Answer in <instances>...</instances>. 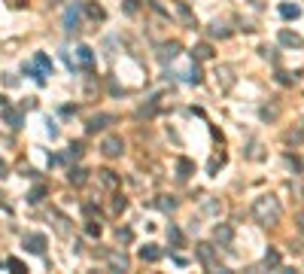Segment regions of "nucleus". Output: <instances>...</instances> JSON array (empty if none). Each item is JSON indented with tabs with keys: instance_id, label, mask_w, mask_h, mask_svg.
I'll use <instances>...</instances> for the list:
<instances>
[{
	"instance_id": "obj_16",
	"label": "nucleus",
	"mask_w": 304,
	"mask_h": 274,
	"mask_svg": "<svg viewBox=\"0 0 304 274\" xmlns=\"http://www.w3.org/2000/svg\"><path fill=\"white\" fill-rule=\"evenodd\" d=\"M76 55H79V64H82L85 70H91V64H94V55H91V49H88V46H79V49H76Z\"/></svg>"
},
{
	"instance_id": "obj_24",
	"label": "nucleus",
	"mask_w": 304,
	"mask_h": 274,
	"mask_svg": "<svg viewBox=\"0 0 304 274\" xmlns=\"http://www.w3.org/2000/svg\"><path fill=\"white\" fill-rule=\"evenodd\" d=\"M265 268H280V253H277V250H268V253H265Z\"/></svg>"
},
{
	"instance_id": "obj_5",
	"label": "nucleus",
	"mask_w": 304,
	"mask_h": 274,
	"mask_svg": "<svg viewBox=\"0 0 304 274\" xmlns=\"http://www.w3.org/2000/svg\"><path fill=\"white\" fill-rule=\"evenodd\" d=\"M21 247L27 250V253H43L46 250V235H40V232H27L24 238H21Z\"/></svg>"
},
{
	"instance_id": "obj_28",
	"label": "nucleus",
	"mask_w": 304,
	"mask_h": 274,
	"mask_svg": "<svg viewBox=\"0 0 304 274\" xmlns=\"http://www.w3.org/2000/svg\"><path fill=\"white\" fill-rule=\"evenodd\" d=\"M210 37H228V27H225V24H219V21H216V24H213V27H210Z\"/></svg>"
},
{
	"instance_id": "obj_7",
	"label": "nucleus",
	"mask_w": 304,
	"mask_h": 274,
	"mask_svg": "<svg viewBox=\"0 0 304 274\" xmlns=\"http://www.w3.org/2000/svg\"><path fill=\"white\" fill-rule=\"evenodd\" d=\"M100 149H104V156L107 159H116V156H122V149H125V143H122V137H104V143H100Z\"/></svg>"
},
{
	"instance_id": "obj_2",
	"label": "nucleus",
	"mask_w": 304,
	"mask_h": 274,
	"mask_svg": "<svg viewBox=\"0 0 304 274\" xmlns=\"http://www.w3.org/2000/svg\"><path fill=\"white\" fill-rule=\"evenodd\" d=\"M24 73H27V76H33V79L43 85V82H46V76L52 73V61H49V55H43V52H40V55H33V61H27V64H24Z\"/></svg>"
},
{
	"instance_id": "obj_36",
	"label": "nucleus",
	"mask_w": 304,
	"mask_h": 274,
	"mask_svg": "<svg viewBox=\"0 0 304 274\" xmlns=\"http://www.w3.org/2000/svg\"><path fill=\"white\" fill-rule=\"evenodd\" d=\"M6 171H9V168H6V162H0V177H6Z\"/></svg>"
},
{
	"instance_id": "obj_11",
	"label": "nucleus",
	"mask_w": 304,
	"mask_h": 274,
	"mask_svg": "<svg viewBox=\"0 0 304 274\" xmlns=\"http://www.w3.org/2000/svg\"><path fill=\"white\" fill-rule=\"evenodd\" d=\"M49 217H52V220H55V232H58V235H61V238H67V235H70V226H67V217H61V214H58V210H52V214H49Z\"/></svg>"
},
{
	"instance_id": "obj_14",
	"label": "nucleus",
	"mask_w": 304,
	"mask_h": 274,
	"mask_svg": "<svg viewBox=\"0 0 304 274\" xmlns=\"http://www.w3.org/2000/svg\"><path fill=\"white\" fill-rule=\"evenodd\" d=\"M82 9H85V15H88L91 21H104V15H107L97 3H82Z\"/></svg>"
},
{
	"instance_id": "obj_29",
	"label": "nucleus",
	"mask_w": 304,
	"mask_h": 274,
	"mask_svg": "<svg viewBox=\"0 0 304 274\" xmlns=\"http://www.w3.org/2000/svg\"><path fill=\"white\" fill-rule=\"evenodd\" d=\"M85 232H88L91 238H97V235H100V223H97V220H88V226H85Z\"/></svg>"
},
{
	"instance_id": "obj_34",
	"label": "nucleus",
	"mask_w": 304,
	"mask_h": 274,
	"mask_svg": "<svg viewBox=\"0 0 304 274\" xmlns=\"http://www.w3.org/2000/svg\"><path fill=\"white\" fill-rule=\"evenodd\" d=\"M113 210H116V214L125 210V198H116V201H113Z\"/></svg>"
},
{
	"instance_id": "obj_9",
	"label": "nucleus",
	"mask_w": 304,
	"mask_h": 274,
	"mask_svg": "<svg viewBox=\"0 0 304 274\" xmlns=\"http://www.w3.org/2000/svg\"><path fill=\"white\" fill-rule=\"evenodd\" d=\"M107 259H110L113 271H128V256L125 253H107Z\"/></svg>"
},
{
	"instance_id": "obj_30",
	"label": "nucleus",
	"mask_w": 304,
	"mask_h": 274,
	"mask_svg": "<svg viewBox=\"0 0 304 274\" xmlns=\"http://www.w3.org/2000/svg\"><path fill=\"white\" fill-rule=\"evenodd\" d=\"M122 6H125V12H128V15H134V12L140 9V0H125Z\"/></svg>"
},
{
	"instance_id": "obj_32",
	"label": "nucleus",
	"mask_w": 304,
	"mask_h": 274,
	"mask_svg": "<svg viewBox=\"0 0 304 274\" xmlns=\"http://www.w3.org/2000/svg\"><path fill=\"white\" fill-rule=\"evenodd\" d=\"M158 207L167 214V210H174V207H177V201H174V198H171V201H167V198H161V201H158Z\"/></svg>"
},
{
	"instance_id": "obj_19",
	"label": "nucleus",
	"mask_w": 304,
	"mask_h": 274,
	"mask_svg": "<svg viewBox=\"0 0 304 274\" xmlns=\"http://www.w3.org/2000/svg\"><path fill=\"white\" fill-rule=\"evenodd\" d=\"M67 180H70L73 186H85V180H88V171H82V168H70Z\"/></svg>"
},
{
	"instance_id": "obj_23",
	"label": "nucleus",
	"mask_w": 304,
	"mask_h": 274,
	"mask_svg": "<svg viewBox=\"0 0 304 274\" xmlns=\"http://www.w3.org/2000/svg\"><path fill=\"white\" fill-rule=\"evenodd\" d=\"M79 156H82V143H73V146H70V149L61 156V162H76Z\"/></svg>"
},
{
	"instance_id": "obj_20",
	"label": "nucleus",
	"mask_w": 304,
	"mask_h": 274,
	"mask_svg": "<svg viewBox=\"0 0 304 274\" xmlns=\"http://www.w3.org/2000/svg\"><path fill=\"white\" fill-rule=\"evenodd\" d=\"M280 15H283V18H292V21H295V18L301 15V6H295V3H283V6H280Z\"/></svg>"
},
{
	"instance_id": "obj_26",
	"label": "nucleus",
	"mask_w": 304,
	"mask_h": 274,
	"mask_svg": "<svg viewBox=\"0 0 304 274\" xmlns=\"http://www.w3.org/2000/svg\"><path fill=\"white\" fill-rule=\"evenodd\" d=\"M167 238H171V244H174V247H180V244H183V232H180L177 226H171V229H167Z\"/></svg>"
},
{
	"instance_id": "obj_33",
	"label": "nucleus",
	"mask_w": 304,
	"mask_h": 274,
	"mask_svg": "<svg viewBox=\"0 0 304 274\" xmlns=\"http://www.w3.org/2000/svg\"><path fill=\"white\" fill-rule=\"evenodd\" d=\"M6 265H9L12 271H27V268H24V265H21V262L15 259V256H12V259H6Z\"/></svg>"
},
{
	"instance_id": "obj_3",
	"label": "nucleus",
	"mask_w": 304,
	"mask_h": 274,
	"mask_svg": "<svg viewBox=\"0 0 304 274\" xmlns=\"http://www.w3.org/2000/svg\"><path fill=\"white\" fill-rule=\"evenodd\" d=\"M195 253H198V259H201V265H204L207 271H228V268L219 262V256L213 253V247H210V244H198V247H195Z\"/></svg>"
},
{
	"instance_id": "obj_35",
	"label": "nucleus",
	"mask_w": 304,
	"mask_h": 274,
	"mask_svg": "<svg viewBox=\"0 0 304 274\" xmlns=\"http://www.w3.org/2000/svg\"><path fill=\"white\" fill-rule=\"evenodd\" d=\"M222 162H225V156H219V159H213V162H210V171H216V168H219Z\"/></svg>"
},
{
	"instance_id": "obj_21",
	"label": "nucleus",
	"mask_w": 304,
	"mask_h": 274,
	"mask_svg": "<svg viewBox=\"0 0 304 274\" xmlns=\"http://www.w3.org/2000/svg\"><path fill=\"white\" fill-rule=\"evenodd\" d=\"M97 177H100V183H104L107 189H116V186H119V177H116L113 171H97Z\"/></svg>"
},
{
	"instance_id": "obj_37",
	"label": "nucleus",
	"mask_w": 304,
	"mask_h": 274,
	"mask_svg": "<svg viewBox=\"0 0 304 274\" xmlns=\"http://www.w3.org/2000/svg\"><path fill=\"white\" fill-rule=\"evenodd\" d=\"M298 229H301V232H304V214H301V217H298Z\"/></svg>"
},
{
	"instance_id": "obj_17",
	"label": "nucleus",
	"mask_w": 304,
	"mask_h": 274,
	"mask_svg": "<svg viewBox=\"0 0 304 274\" xmlns=\"http://www.w3.org/2000/svg\"><path fill=\"white\" fill-rule=\"evenodd\" d=\"M107 122H113V116H107V113H100V116H94V119H88V125H85V128H88V134H94V131H97V128H104Z\"/></svg>"
},
{
	"instance_id": "obj_25",
	"label": "nucleus",
	"mask_w": 304,
	"mask_h": 274,
	"mask_svg": "<svg viewBox=\"0 0 304 274\" xmlns=\"http://www.w3.org/2000/svg\"><path fill=\"white\" fill-rule=\"evenodd\" d=\"M186 82H195V85L201 82V67H198V64H192V67L186 70Z\"/></svg>"
},
{
	"instance_id": "obj_10",
	"label": "nucleus",
	"mask_w": 304,
	"mask_h": 274,
	"mask_svg": "<svg viewBox=\"0 0 304 274\" xmlns=\"http://www.w3.org/2000/svg\"><path fill=\"white\" fill-rule=\"evenodd\" d=\"M177 15L183 18V24H186V27H195V15H192L189 3H183V0H180V3H177Z\"/></svg>"
},
{
	"instance_id": "obj_8",
	"label": "nucleus",
	"mask_w": 304,
	"mask_h": 274,
	"mask_svg": "<svg viewBox=\"0 0 304 274\" xmlns=\"http://www.w3.org/2000/svg\"><path fill=\"white\" fill-rule=\"evenodd\" d=\"M213 238H216V244L228 247V244H231V238H234V229H231L228 223H219V226L213 229Z\"/></svg>"
},
{
	"instance_id": "obj_1",
	"label": "nucleus",
	"mask_w": 304,
	"mask_h": 274,
	"mask_svg": "<svg viewBox=\"0 0 304 274\" xmlns=\"http://www.w3.org/2000/svg\"><path fill=\"white\" fill-rule=\"evenodd\" d=\"M253 217H256L262 226H277L280 217H283V207H280V201H277L274 195H262V198L253 201Z\"/></svg>"
},
{
	"instance_id": "obj_6",
	"label": "nucleus",
	"mask_w": 304,
	"mask_h": 274,
	"mask_svg": "<svg viewBox=\"0 0 304 274\" xmlns=\"http://www.w3.org/2000/svg\"><path fill=\"white\" fill-rule=\"evenodd\" d=\"M79 9H82V3H70V6H67V12H64V31H67V34H76V31H79Z\"/></svg>"
},
{
	"instance_id": "obj_18",
	"label": "nucleus",
	"mask_w": 304,
	"mask_h": 274,
	"mask_svg": "<svg viewBox=\"0 0 304 274\" xmlns=\"http://www.w3.org/2000/svg\"><path fill=\"white\" fill-rule=\"evenodd\" d=\"M192 171H195V165H192L189 159H180V162H177V177H180V180H189Z\"/></svg>"
},
{
	"instance_id": "obj_27",
	"label": "nucleus",
	"mask_w": 304,
	"mask_h": 274,
	"mask_svg": "<svg viewBox=\"0 0 304 274\" xmlns=\"http://www.w3.org/2000/svg\"><path fill=\"white\" fill-rule=\"evenodd\" d=\"M43 195H46V186H37V189L27 195V201H30V204H40V201H43Z\"/></svg>"
},
{
	"instance_id": "obj_12",
	"label": "nucleus",
	"mask_w": 304,
	"mask_h": 274,
	"mask_svg": "<svg viewBox=\"0 0 304 274\" xmlns=\"http://www.w3.org/2000/svg\"><path fill=\"white\" fill-rule=\"evenodd\" d=\"M140 259H143V262H158V259H161V250H158L155 244H146V247L140 250Z\"/></svg>"
},
{
	"instance_id": "obj_13",
	"label": "nucleus",
	"mask_w": 304,
	"mask_h": 274,
	"mask_svg": "<svg viewBox=\"0 0 304 274\" xmlns=\"http://www.w3.org/2000/svg\"><path fill=\"white\" fill-rule=\"evenodd\" d=\"M280 43H283V46H295V49L304 46V40L298 34H292V31H280Z\"/></svg>"
},
{
	"instance_id": "obj_22",
	"label": "nucleus",
	"mask_w": 304,
	"mask_h": 274,
	"mask_svg": "<svg viewBox=\"0 0 304 274\" xmlns=\"http://www.w3.org/2000/svg\"><path fill=\"white\" fill-rule=\"evenodd\" d=\"M198 61H207V58H213V49L207 46V43H201V46H195V52H192Z\"/></svg>"
},
{
	"instance_id": "obj_31",
	"label": "nucleus",
	"mask_w": 304,
	"mask_h": 274,
	"mask_svg": "<svg viewBox=\"0 0 304 274\" xmlns=\"http://www.w3.org/2000/svg\"><path fill=\"white\" fill-rule=\"evenodd\" d=\"M262 119H277V107H262Z\"/></svg>"
},
{
	"instance_id": "obj_15",
	"label": "nucleus",
	"mask_w": 304,
	"mask_h": 274,
	"mask_svg": "<svg viewBox=\"0 0 304 274\" xmlns=\"http://www.w3.org/2000/svg\"><path fill=\"white\" fill-rule=\"evenodd\" d=\"M177 55H180V43H167V46H161V52H158L161 61H174Z\"/></svg>"
},
{
	"instance_id": "obj_4",
	"label": "nucleus",
	"mask_w": 304,
	"mask_h": 274,
	"mask_svg": "<svg viewBox=\"0 0 304 274\" xmlns=\"http://www.w3.org/2000/svg\"><path fill=\"white\" fill-rule=\"evenodd\" d=\"M0 116H3V122H6L9 128H21V125H24V116H21L6 98H0Z\"/></svg>"
}]
</instances>
